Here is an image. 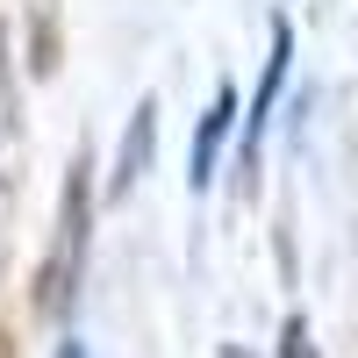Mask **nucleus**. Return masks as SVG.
<instances>
[{
	"mask_svg": "<svg viewBox=\"0 0 358 358\" xmlns=\"http://www.w3.org/2000/svg\"><path fill=\"white\" fill-rule=\"evenodd\" d=\"M280 358H322V351H315V337H308V322H301V315H294V322H287V330H280Z\"/></svg>",
	"mask_w": 358,
	"mask_h": 358,
	"instance_id": "obj_5",
	"label": "nucleus"
},
{
	"mask_svg": "<svg viewBox=\"0 0 358 358\" xmlns=\"http://www.w3.org/2000/svg\"><path fill=\"white\" fill-rule=\"evenodd\" d=\"M8 115H15V86H8V72H0V136H8Z\"/></svg>",
	"mask_w": 358,
	"mask_h": 358,
	"instance_id": "obj_6",
	"label": "nucleus"
},
{
	"mask_svg": "<svg viewBox=\"0 0 358 358\" xmlns=\"http://www.w3.org/2000/svg\"><path fill=\"white\" fill-rule=\"evenodd\" d=\"M229 122H236V94L222 86V94L208 101V115H201V136H194V165H187V179H194V187H208V179H215V151H222Z\"/></svg>",
	"mask_w": 358,
	"mask_h": 358,
	"instance_id": "obj_4",
	"label": "nucleus"
},
{
	"mask_svg": "<svg viewBox=\"0 0 358 358\" xmlns=\"http://www.w3.org/2000/svg\"><path fill=\"white\" fill-rule=\"evenodd\" d=\"M57 358H94V351H86L79 337H65V344H57Z\"/></svg>",
	"mask_w": 358,
	"mask_h": 358,
	"instance_id": "obj_7",
	"label": "nucleus"
},
{
	"mask_svg": "<svg viewBox=\"0 0 358 358\" xmlns=\"http://www.w3.org/2000/svg\"><path fill=\"white\" fill-rule=\"evenodd\" d=\"M151 143H158V101H136L129 129H122V151H115V194H129L151 172Z\"/></svg>",
	"mask_w": 358,
	"mask_h": 358,
	"instance_id": "obj_3",
	"label": "nucleus"
},
{
	"mask_svg": "<svg viewBox=\"0 0 358 358\" xmlns=\"http://www.w3.org/2000/svg\"><path fill=\"white\" fill-rule=\"evenodd\" d=\"M287 57H294V29L273 22V57H265V79H258V94H251V115H244V165H258V136H265L273 101H280V86H287Z\"/></svg>",
	"mask_w": 358,
	"mask_h": 358,
	"instance_id": "obj_2",
	"label": "nucleus"
},
{
	"mask_svg": "<svg viewBox=\"0 0 358 358\" xmlns=\"http://www.w3.org/2000/svg\"><path fill=\"white\" fill-rule=\"evenodd\" d=\"M86 215H94V187H86V158H72L65 179V215H57V251H50V273H43V301L65 308V294H79V251H86Z\"/></svg>",
	"mask_w": 358,
	"mask_h": 358,
	"instance_id": "obj_1",
	"label": "nucleus"
}]
</instances>
